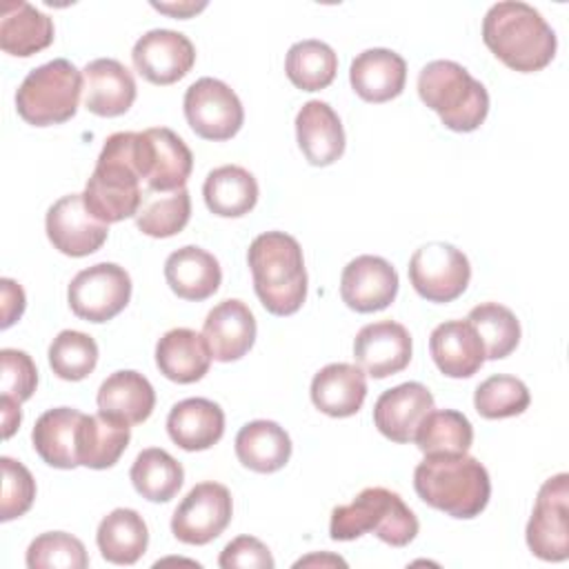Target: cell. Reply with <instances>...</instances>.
<instances>
[{
  "instance_id": "1",
  "label": "cell",
  "mask_w": 569,
  "mask_h": 569,
  "mask_svg": "<svg viewBox=\"0 0 569 569\" xmlns=\"http://www.w3.org/2000/svg\"><path fill=\"white\" fill-rule=\"evenodd\" d=\"M487 49L520 73L545 69L556 56V33L549 22L527 2H496L482 20Z\"/></svg>"
},
{
  "instance_id": "2",
  "label": "cell",
  "mask_w": 569,
  "mask_h": 569,
  "mask_svg": "<svg viewBox=\"0 0 569 569\" xmlns=\"http://www.w3.org/2000/svg\"><path fill=\"white\" fill-rule=\"evenodd\" d=\"M253 289L273 316L296 313L307 298V269L298 240L284 231H264L247 251Z\"/></svg>"
},
{
  "instance_id": "3",
  "label": "cell",
  "mask_w": 569,
  "mask_h": 569,
  "mask_svg": "<svg viewBox=\"0 0 569 569\" xmlns=\"http://www.w3.org/2000/svg\"><path fill=\"white\" fill-rule=\"evenodd\" d=\"M413 489L422 502L451 518H476L485 511L491 482L473 456H427L413 471Z\"/></svg>"
},
{
  "instance_id": "4",
  "label": "cell",
  "mask_w": 569,
  "mask_h": 569,
  "mask_svg": "<svg viewBox=\"0 0 569 569\" xmlns=\"http://www.w3.org/2000/svg\"><path fill=\"white\" fill-rule=\"evenodd\" d=\"M140 180L136 131L111 133L84 184V204L104 224L136 218L142 202Z\"/></svg>"
},
{
  "instance_id": "5",
  "label": "cell",
  "mask_w": 569,
  "mask_h": 569,
  "mask_svg": "<svg viewBox=\"0 0 569 569\" xmlns=\"http://www.w3.org/2000/svg\"><path fill=\"white\" fill-rule=\"evenodd\" d=\"M418 96L442 124L458 133L476 131L489 113V93L462 64L433 60L418 73Z\"/></svg>"
},
{
  "instance_id": "6",
  "label": "cell",
  "mask_w": 569,
  "mask_h": 569,
  "mask_svg": "<svg viewBox=\"0 0 569 569\" xmlns=\"http://www.w3.org/2000/svg\"><path fill=\"white\" fill-rule=\"evenodd\" d=\"M418 518L405 500L385 487L362 489L349 505L331 511L329 536L333 540H356L373 531L391 547H405L418 536Z\"/></svg>"
},
{
  "instance_id": "7",
  "label": "cell",
  "mask_w": 569,
  "mask_h": 569,
  "mask_svg": "<svg viewBox=\"0 0 569 569\" xmlns=\"http://www.w3.org/2000/svg\"><path fill=\"white\" fill-rule=\"evenodd\" d=\"M82 89V71L67 58H56L27 73L16 91V109L33 127L62 124L76 116Z\"/></svg>"
},
{
  "instance_id": "8",
  "label": "cell",
  "mask_w": 569,
  "mask_h": 569,
  "mask_svg": "<svg viewBox=\"0 0 569 569\" xmlns=\"http://www.w3.org/2000/svg\"><path fill=\"white\" fill-rule=\"evenodd\" d=\"M131 298V278L116 262H98L73 276L67 289L71 311L87 322L116 318Z\"/></svg>"
},
{
  "instance_id": "9",
  "label": "cell",
  "mask_w": 569,
  "mask_h": 569,
  "mask_svg": "<svg viewBox=\"0 0 569 569\" xmlns=\"http://www.w3.org/2000/svg\"><path fill=\"white\" fill-rule=\"evenodd\" d=\"M184 118L196 136L213 142L233 138L242 122L244 109L236 91L218 78H200L184 91Z\"/></svg>"
},
{
  "instance_id": "10",
  "label": "cell",
  "mask_w": 569,
  "mask_h": 569,
  "mask_svg": "<svg viewBox=\"0 0 569 569\" xmlns=\"http://www.w3.org/2000/svg\"><path fill=\"white\" fill-rule=\"evenodd\" d=\"M409 280L418 296L429 302H451L460 298L471 280L469 258L449 242H429L413 251Z\"/></svg>"
},
{
  "instance_id": "11",
  "label": "cell",
  "mask_w": 569,
  "mask_h": 569,
  "mask_svg": "<svg viewBox=\"0 0 569 569\" xmlns=\"http://www.w3.org/2000/svg\"><path fill=\"white\" fill-rule=\"evenodd\" d=\"M136 164L147 189L173 191L187 184L193 156L184 140L167 127L136 131Z\"/></svg>"
},
{
  "instance_id": "12",
  "label": "cell",
  "mask_w": 569,
  "mask_h": 569,
  "mask_svg": "<svg viewBox=\"0 0 569 569\" xmlns=\"http://www.w3.org/2000/svg\"><path fill=\"white\" fill-rule=\"evenodd\" d=\"M569 476L556 473L542 482L531 518L527 522V547L533 556L547 562H562L569 558V527H567Z\"/></svg>"
},
{
  "instance_id": "13",
  "label": "cell",
  "mask_w": 569,
  "mask_h": 569,
  "mask_svg": "<svg viewBox=\"0 0 569 569\" xmlns=\"http://www.w3.org/2000/svg\"><path fill=\"white\" fill-rule=\"evenodd\" d=\"M233 500L224 485L200 482L176 507L171 533L184 545H207L231 522Z\"/></svg>"
},
{
  "instance_id": "14",
  "label": "cell",
  "mask_w": 569,
  "mask_h": 569,
  "mask_svg": "<svg viewBox=\"0 0 569 569\" xmlns=\"http://www.w3.org/2000/svg\"><path fill=\"white\" fill-rule=\"evenodd\" d=\"M44 229L49 242L71 258L98 251L109 236V224L100 222L87 209L82 193H69L56 200L47 211Z\"/></svg>"
},
{
  "instance_id": "15",
  "label": "cell",
  "mask_w": 569,
  "mask_h": 569,
  "mask_svg": "<svg viewBox=\"0 0 569 569\" xmlns=\"http://www.w3.org/2000/svg\"><path fill=\"white\" fill-rule=\"evenodd\" d=\"M131 60L144 80L153 84H173L191 71L196 47L180 31L151 29L133 44Z\"/></svg>"
},
{
  "instance_id": "16",
  "label": "cell",
  "mask_w": 569,
  "mask_h": 569,
  "mask_svg": "<svg viewBox=\"0 0 569 569\" xmlns=\"http://www.w3.org/2000/svg\"><path fill=\"white\" fill-rule=\"evenodd\" d=\"M396 293L398 273L380 256H358L342 269L340 298L358 313L387 309L396 300Z\"/></svg>"
},
{
  "instance_id": "17",
  "label": "cell",
  "mask_w": 569,
  "mask_h": 569,
  "mask_svg": "<svg viewBox=\"0 0 569 569\" xmlns=\"http://www.w3.org/2000/svg\"><path fill=\"white\" fill-rule=\"evenodd\" d=\"M353 358L371 378L400 373L411 360V336L405 325L378 320L365 325L353 340Z\"/></svg>"
},
{
  "instance_id": "18",
  "label": "cell",
  "mask_w": 569,
  "mask_h": 569,
  "mask_svg": "<svg viewBox=\"0 0 569 569\" xmlns=\"http://www.w3.org/2000/svg\"><path fill=\"white\" fill-rule=\"evenodd\" d=\"M433 409L431 391L420 382H402L380 393L373 405V425L391 442H413L422 418Z\"/></svg>"
},
{
  "instance_id": "19",
  "label": "cell",
  "mask_w": 569,
  "mask_h": 569,
  "mask_svg": "<svg viewBox=\"0 0 569 569\" xmlns=\"http://www.w3.org/2000/svg\"><path fill=\"white\" fill-rule=\"evenodd\" d=\"M202 336L207 338L213 360L233 362L240 360L253 347L256 318L242 300L229 298L218 302L207 313Z\"/></svg>"
},
{
  "instance_id": "20",
  "label": "cell",
  "mask_w": 569,
  "mask_h": 569,
  "mask_svg": "<svg viewBox=\"0 0 569 569\" xmlns=\"http://www.w3.org/2000/svg\"><path fill=\"white\" fill-rule=\"evenodd\" d=\"M84 107L102 118H116L131 109L136 80L131 71L113 58H96L82 69Z\"/></svg>"
},
{
  "instance_id": "21",
  "label": "cell",
  "mask_w": 569,
  "mask_h": 569,
  "mask_svg": "<svg viewBox=\"0 0 569 569\" xmlns=\"http://www.w3.org/2000/svg\"><path fill=\"white\" fill-rule=\"evenodd\" d=\"M296 138L302 156L313 167L333 164L345 153V129L331 104L309 100L296 116Z\"/></svg>"
},
{
  "instance_id": "22",
  "label": "cell",
  "mask_w": 569,
  "mask_h": 569,
  "mask_svg": "<svg viewBox=\"0 0 569 569\" xmlns=\"http://www.w3.org/2000/svg\"><path fill=\"white\" fill-rule=\"evenodd\" d=\"M351 89L367 102H387L402 93L407 82V62L391 49H367L349 67Z\"/></svg>"
},
{
  "instance_id": "23",
  "label": "cell",
  "mask_w": 569,
  "mask_h": 569,
  "mask_svg": "<svg viewBox=\"0 0 569 569\" xmlns=\"http://www.w3.org/2000/svg\"><path fill=\"white\" fill-rule=\"evenodd\" d=\"M429 351L449 378H471L487 360L482 340L469 320L440 322L429 336Z\"/></svg>"
},
{
  "instance_id": "24",
  "label": "cell",
  "mask_w": 569,
  "mask_h": 569,
  "mask_svg": "<svg viewBox=\"0 0 569 569\" xmlns=\"http://www.w3.org/2000/svg\"><path fill=\"white\" fill-rule=\"evenodd\" d=\"M367 398V373L358 365L331 362L311 380V402L331 418H349Z\"/></svg>"
},
{
  "instance_id": "25",
  "label": "cell",
  "mask_w": 569,
  "mask_h": 569,
  "mask_svg": "<svg viewBox=\"0 0 569 569\" xmlns=\"http://www.w3.org/2000/svg\"><path fill=\"white\" fill-rule=\"evenodd\" d=\"M211 349L207 338L193 329H169L156 345V365L160 373L178 385L200 380L211 365Z\"/></svg>"
},
{
  "instance_id": "26",
  "label": "cell",
  "mask_w": 569,
  "mask_h": 569,
  "mask_svg": "<svg viewBox=\"0 0 569 569\" xmlns=\"http://www.w3.org/2000/svg\"><path fill=\"white\" fill-rule=\"evenodd\" d=\"M169 438L184 451H204L224 433V411L207 398H187L167 416Z\"/></svg>"
},
{
  "instance_id": "27",
  "label": "cell",
  "mask_w": 569,
  "mask_h": 569,
  "mask_svg": "<svg viewBox=\"0 0 569 569\" xmlns=\"http://www.w3.org/2000/svg\"><path fill=\"white\" fill-rule=\"evenodd\" d=\"M164 278L178 298L200 302L218 291L222 269L213 253L202 247L187 244L169 253L164 262Z\"/></svg>"
},
{
  "instance_id": "28",
  "label": "cell",
  "mask_w": 569,
  "mask_h": 569,
  "mask_svg": "<svg viewBox=\"0 0 569 569\" xmlns=\"http://www.w3.org/2000/svg\"><path fill=\"white\" fill-rule=\"evenodd\" d=\"M82 411L71 407H56L44 411L31 431L36 453L56 469H76L78 462V427Z\"/></svg>"
},
{
  "instance_id": "29",
  "label": "cell",
  "mask_w": 569,
  "mask_h": 569,
  "mask_svg": "<svg viewBox=\"0 0 569 569\" xmlns=\"http://www.w3.org/2000/svg\"><path fill=\"white\" fill-rule=\"evenodd\" d=\"M53 42V20L22 0L2 2L0 47L9 56L29 58Z\"/></svg>"
},
{
  "instance_id": "30",
  "label": "cell",
  "mask_w": 569,
  "mask_h": 569,
  "mask_svg": "<svg viewBox=\"0 0 569 569\" xmlns=\"http://www.w3.org/2000/svg\"><path fill=\"white\" fill-rule=\"evenodd\" d=\"M96 402L102 413L131 427L144 422L151 416L156 407V391L142 373L124 369L111 373L100 385Z\"/></svg>"
},
{
  "instance_id": "31",
  "label": "cell",
  "mask_w": 569,
  "mask_h": 569,
  "mask_svg": "<svg viewBox=\"0 0 569 569\" xmlns=\"http://www.w3.org/2000/svg\"><path fill=\"white\" fill-rule=\"evenodd\" d=\"M236 456L256 473H273L289 462L291 438L273 420H253L238 431Z\"/></svg>"
},
{
  "instance_id": "32",
  "label": "cell",
  "mask_w": 569,
  "mask_h": 569,
  "mask_svg": "<svg viewBox=\"0 0 569 569\" xmlns=\"http://www.w3.org/2000/svg\"><path fill=\"white\" fill-rule=\"evenodd\" d=\"M96 542L107 562L133 565L147 551L149 531L142 516L136 509L120 507L100 520Z\"/></svg>"
},
{
  "instance_id": "33",
  "label": "cell",
  "mask_w": 569,
  "mask_h": 569,
  "mask_svg": "<svg viewBox=\"0 0 569 569\" xmlns=\"http://www.w3.org/2000/svg\"><path fill=\"white\" fill-rule=\"evenodd\" d=\"M129 425L98 411L82 416L78 427V462L89 469L113 467L129 445Z\"/></svg>"
},
{
  "instance_id": "34",
  "label": "cell",
  "mask_w": 569,
  "mask_h": 569,
  "mask_svg": "<svg viewBox=\"0 0 569 569\" xmlns=\"http://www.w3.org/2000/svg\"><path fill=\"white\" fill-rule=\"evenodd\" d=\"M202 196L211 213L220 218H240L258 202V182L253 173L238 164H224L209 171Z\"/></svg>"
},
{
  "instance_id": "35",
  "label": "cell",
  "mask_w": 569,
  "mask_h": 569,
  "mask_svg": "<svg viewBox=\"0 0 569 569\" xmlns=\"http://www.w3.org/2000/svg\"><path fill=\"white\" fill-rule=\"evenodd\" d=\"M425 456H460L473 442L469 418L456 409H431L413 436Z\"/></svg>"
},
{
  "instance_id": "36",
  "label": "cell",
  "mask_w": 569,
  "mask_h": 569,
  "mask_svg": "<svg viewBox=\"0 0 569 569\" xmlns=\"http://www.w3.org/2000/svg\"><path fill=\"white\" fill-rule=\"evenodd\" d=\"M133 489L149 502H169L182 487V465L164 449H142L129 471Z\"/></svg>"
},
{
  "instance_id": "37",
  "label": "cell",
  "mask_w": 569,
  "mask_h": 569,
  "mask_svg": "<svg viewBox=\"0 0 569 569\" xmlns=\"http://www.w3.org/2000/svg\"><path fill=\"white\" fill-rule=\"evenodd\" d=\"M191 218V198L187 187L173 191H142L136 224L144 236L171 238L180 233Z\"/></svg>"
},
{
  "instance_id": "38",
  "label": "cell",
  "mask_w": 569,
  "mask_h": 569,
  "mask_svg": "<svg viewBox=\"0 0 569 569\" xmlns=\"http://www.w3.org/2000/svg\"><path fill=\"white\" fill-rule=\"evenodd\" d=\"M284 71L293 87L302 91H320L333 82L338 71V56L322 40H300L289 47Z\"/></svg>"
},
{
  "instance_id": "39",
  "label": "cell",
  "mask_w": 569,
  "mask_h": 569,
  "mask_svg": "<svg viewBox=\"0 0 569 569\" xmlns=\"http://www.w3.org/2000/svg\"><path fill=\"white\" fill-rule=\"evenodd\" d=\"M467 320L480 336L485 358L489 360L507 358L520 342V322L516 313L505 305L482 302L469 311Z\"/></svg>"
},
{
  "instance_id": "40",
  "label": "cell",
  "mask_w": 569,
  "mask_h": 569,
  "mask_svg": "<svg viewBox=\"0 0 569 569\" xmlns=\"http://www.w3.org/2000/svg\"><path fill=\"white\" fill-rule=\"evenodd\" d=\"M531 402L527 385L507 373H496L482 380L473 393L476 411L487 420L520 416Z\"/></svg>"
},
{
  "instance_id": "41",
  "label": "cell",
  "mask_w": 569,
  "mask_h": 569,
  "mask_svg": "<svg viewBox=\"0 0 569 569\" xmlns=\"http://www.w3.org/2000/svg\"><path fill=\"white\" fill-rule=\"evenodd\" d=\"M49 365L58 378L78 382L96 369L98 345L82 331L64 329L49 345Z\"/></svg>"
},
{
  "instance_id": "42",
  "label": "cell",
  "mask_w": 569,
  "mask_h": 569,
  "mask_svg": "<svg viewBox=\"0 0 569 569\" xmlns=\"http://www.w3.org/2000/svg\"><path fill=\"white\" fill-rule=\"evenodd\" d=\"M87 565L84 545L67 531L40 533L27 549L29 569H84Z\"/></svg>"
},
{
  "instance_id": "43",
  "label": "cell",
  "mask_w": 569,
  "mask_h": 569,
  "mask_svg": "<svg viewBox=\"0 0 569 569\" xmlns=\"http://www.w3.org/2000/svg\"><path fill=\"white\" fill-rule=\"evenodd\" d=\"M0 465H2L0 520L9 522L13 518L24 516L31 509L33 498H36V480L22 462H18L9 456H2Z\"/></svg>"
},
{
  "instance_id": "44",
  "label": "cell",
  "mask_w": 569,
  "mask_h": 569,
  "mask_svg": "<svg viewBox=\"0 0 569 569\" xmlns=\"http://www.w3.org/2000/svg\"><path fill=\"white\" fill-rule=\"evenodd\" d=\"M0 385H2V398L13 400L22 405L29 400L38 385V369L27 351L20 349H2L0 351Z\"/></svg>"
},
{
  "instance_id": "45",
  "label": "cell",
  "mask_w": 569,
  "mask_h": 569,
  "mask_svg": "<svg viewBox=\"0 0 569 569\" xmlns=\"http://www.w3.org/2000/svg\"><path fill=\"white\" fill-rule=\"evenodd\" d=\"M218 565L222 569H273L276 562L264 542L253 536H238L222 549Z\"/></svg>"
},
{
  "instance_id": "46",
  "label": "cell",
  "mask_w": 569,
  "mask_h": 569,
  "mask_svg": "<svg viewBox=\"0 0 569 569\" xmlns=\"http://www.w3.org/2000/svg\"><path fill=\"white\" fill-rule=\"evenodd\" d=\"M0 289H2V329L11 327L24 311V291L18 282H13L11 278H2L0 280Z\"/></svg>"
},
{
  "instance_id": "47",
  "label": "cell",
  "mask_w": 569,
  "mask_h": 569,
  "mask_svg": "<svg viewBox=\"0 0 569 569\" xmlns=\"http://www.w3.org/2000/svg\"><path fill=\"white\" fill-rule=\"evenodd\" d=\"M0 409H2V436L11 438L13 431L20 427L22 413H20V405L7 398H0Z\"/></svg>"
},
{
  "instance_id": "48",
  "label": "cell",
  "mask_w": 569,
  "mask_h": 569,
  "mask_svg": "<svg viewBox=\"0 0 569 569\" xmlns=\"http://www.w3.org/2000/svg\"><path fill=\"white\" fill-rule=\"evenodd\" d=\"M151 7L153 9H158V11H162V13H169V16H173V18H189V16H193V13H198V11H202L204 7H207V2H178V4H162V2H151Z\"/></svg>"
},
{
  "instance_id": "49",
  "label": "cell",
  "mask_w": 569,
  "mask_h": 569,
  "mask_svg": "<svg viewBox=\"0 0 569 569\" xmlns=\"http://www.w3.org/2000/svg\"><path fill=\"white\" fill-rule=\"evenodd\" d=\"M309 565H340V567H347V562L338 556H307V558H300L293 567H309Z\"/></svg>"
}]
</instances>
